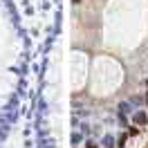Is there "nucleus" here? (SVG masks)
I'll list each match as a JSON object with an SVG mask.
<instances>
[{
    "mask_svg": "<svg viewBox=\"0 0 148 148\" xmlns=\"http://www.w3.org/2000/svg\"><path fill=\"white\" fill-rule=\"evenodd\" d=\"M135 123H146V114H144V112H137V114H135Z\"/></svg>",
    "mask_w": 148,
    "mask_h": 148,
    "instance_id": "nucleus-1",
    "label": "nucleus"
},
{
    "mask_svg": "<svg viewBox=\"0 0 148 148\" xmlns=\"http://www.w3.org/2000/svg\"><path fill=\"white\" fill-rule=\"evenodd\" d=\"M146 88H148V81H146Z\"/></svg>",
    "mask_w": 148,
    "mask_h": 148,
    "instance_id": "nucleus-2",
    "label": "nucleus"
},
{
    "mask_svg": "<svg viewBox=\"0 0 148 148\" xmlns=\"http://www.w3.org/2000/svg\"><path fill=\"white\" fill-rule=\"evenodd\" d=\"M146 101H148V99H146Z\"/></svg>",
    "mask_w": 148,
    "mask_h": 148,
    "instance_id": "nucleus-3",
    "label": "nucleus"
}]
</instances>
